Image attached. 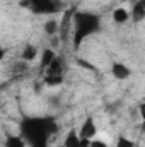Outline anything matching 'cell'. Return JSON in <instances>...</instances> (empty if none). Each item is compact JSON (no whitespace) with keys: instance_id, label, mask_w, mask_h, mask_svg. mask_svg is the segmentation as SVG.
<instances>
[{"instance_id":"obj_15","label":"cell","mask_w":145,"mask_h":147,"mask_svg":"<svg viewBox=\"0 0 145 147\" xmlns=\"http://www.w3.org/2000/svg\"><path fill=\"white\" fill-rule=\"evenodd\" d=\"M116 147H133V142H132L128 137L119 135V137H118V140H116Z\"/></svg>"},{"instance_id":"obj_6","label":"cell","mask_w":145,"mask_h":147,"mask_svg":"<svg viewBox=\"0 0 145 147\" xmlns=\"http://www.w3.org/2000/svg\"><path fill=\"white\" fill-rule=\"evenodd\" d=\"M63 147H82V139L79 137L77 128H70L67 132L65 140H63Z\"/></svg>"},{"instance_id":"obj_10","label":"cell","mask_w":145,"mask_h":147,"mask_svg":"<svg viewBox=\"0 0 145 147\" xmlns=\"http://www.w3.org/2000/svg\"><path fill=\"white\" fill-rule=\"evenodd\" d=\"M55 57H56V53H55V50L53 48H44L43 50V53H41V69L44 70L53 60H55Z\"/></svg>"},{"instance_id":"obj_8","label":"cell","mask_w":145,"mask_h":147,"mask_svg":"<svg viewBox=\"0 0 145 147\" xmlns=\"http://www.w3.org/2000/svg\"><path fill=\"white\" fill-rule=\"evenodd\" d=\"M46 75H63V63H62V58L55 57V60L44 69Z\"/></svg>"},{"instance_id":"obj_17","label":"cell","mask_w":145,"mask_h":147,"mask_svg":"<svg viewBox=\"0 0 145 147\" xmlns=\"http://www.w3.org/2000/svg\"><path fill=\"white\" fill-rule=\"evenodd\" d=\"M79 63H80V65H82V67H85V69H89V70H94V67H92V65H91V63H85V62H84V60H79Z\"/></svg>"},{"instance_id":"obj_5","label":"cell","mask_w":145,"mask_h":147,"mask_svg":"<svg viewBox=\"0 0 145 147\" xmlns=\"http://www.w3.org/2000/svg\"><path fill=\"white\" fill-rule=\"evenodd\" d=\"M111 74H113V77L118 79V80H126V79L132 75V70H130L125 63L114 62V63L111 65Z\"/></svg>"},{"instance_id":"obj_9","label":"cell","mask_w":145,"mask_h":147,"mask_svg":"<svg viewBox=\"0 0 145 147\" xmlns=\"http://www.w3.org/2000/svg\"><path fill=\"white\" fill-rule=\"evenodd\" d=\"M128 19H130V14H128V10H126V9L118 7V9H114V10H113V21H114L116 24H125Z\"/></svg>"},{"instance_id":"obj_1","label":"cell","mask_w":145,"mask_h":147,"mask_svg":"<svg viewBox=\"0 0 145 147\" xmlns=\"http://www.w3.org/2000/svg\"><path fill=\"white\" fill-rule=\"evenodd\" d=\"M58 130L53 118H26L21 123V137L29 147H48V139Z\"/></svg>"},{"instance_id":"obj_18","label":"cell","mask_w":145,"mask_h":147,"mask_svg":"<svg viewBox=\"0 0 145 147\" xmlns=\"http://www.w3.org/2000/svg\"><path fill=\"white\" fill-rule=\"evenodd\" d=\"M19 5H21V7H24V9H29V0H21V2H19Z\"/></svg>"},{"instance_id":"obj_14","label":"cell","mask_w":145,"mask_h":147,"mask_svg":"<svg viewBox=\"0 0 145 147\" xmlns=\"http://www.w3.org/2000/svg\"><path fill=\"white\" fill-rule=\"evenodd\" d=\"M44 84L50 87L60 86V84H63V75H44Z\"/></svg>"},{"instance_id":"obj_12","label":"cell","mask_w":145,"mask_h":147,"mask_svg":"<svg viewBox=\"0 0 145 147\" xmlns=\"http://www.w3.org/2000/svg\"><path fill=\"white\" fill-rule=\"evenodd\" d=\"M5 147H28L21 135H9L5 139Z\"/></svg>"},{"instance_id":"obj_16","label":"cell","mask_w":145,"mask_h":147,"mask_svg":"<svg viewBox=\"0 0 145 147\" xmlns=\"http://www.w3.org/2000/svg\"><path fill=\"white\" fill-rule=\"evenodd\" d=\"M89 147H108V142H104V140H96V139H92V140H89Z\"/></svg>"},{"instance_id":"obj_21","label":"cell","mask_w":145,"mask_h":147,"mask_svg":"<svg viewBox=\"0 0 145 147\" xmlns=\"http://www.w3.org/2000/svg\"><path fill=\"white\" fill-rule=\"evenodd\" d=\"M128 2H132V5H133V3H137L138 0H128Z\"/></svg>"},{"instance_id":"obj_13","label":"cell","mask_w":145,"mask_h":147,"mask_svg":"<svg viewBox=\"0 0 145 147\" xmlns=\"http://www.w3.org/2000/svg\"><path fill=\"white\" fill-rule=\"evenodd\" d=\"M43 31H44L48 36L56 34V31H58V22H56L55 19H48V21L43 24Z\"/></svg>"},{"instance_id":"obj_3","label":"cell","mask_w":145,"mask_h":147,"mask_svg":"<svg viewBox=\"0 0 145 147\" xmlns=\"http://www.w3.org/2000/svg\"><path fill=\"white\" fill-rule=\"evenodd\" d=\"M29 9L34 14H55L58 10L56 0H29Z\"/></svg>"},{"instance_id":"obj_2","label":"cell","mask_w":145,"mask_h":147,"mask_svg":"<svg viewBox=\"0 0 145 147\" xmlns=\"http://www.w3.org/2000/svg\"><path fill=\"white\" fill-rule=\"evenodd\" d=\"M73 24H75V33H73V46H80L82 41L87 36L94 34L101 28V19L99 16L92 12H75L73 16Z\"/></svg>"},{"instance_id":"obj_11","label":"cell","mask_w":145,"mask_h":147,"mask_svg":"<svg viewBox=\"0 0 145 147\" xmlns=\"http://www.w3.org/2000/svg\"><path fill=\"white\" fill-rule=\"evenodd\" d=\"M38 55V48L34 45H26L24 46V50H22V55H21V58L24 60V62H31V60H34Z\"/></svg>"},{"instance_id":"obj_7","label":"cell","mask_w":145,"mask_h":147,"mask_svg":"<svg viewBox=\"0 0 145 147\" xmlns=\"http://www.w3.org/2000/svg\"><path fill=\"white\" fill-rule=\"evenodd\" d=\"M132 19L135 22H142L145 19V2L144 0H138L137 3H133V7H132Z\"/></svg>"},{"instance_id":"obj_19","label":"cell","mask_w":145,"mask_h":147,"mask_svg":"<svg viewBox=\"0 0 145 147\" xmlns=\"http://www.w3.org/2000/svg\"><path fill=\"white\" fill-rule=\"evenodd\" d=\"M3 57H5V50H3V48L0 46V62L3 60Z\"/></svg>"},{"instance_id":"obj_20","label":"cell","mask_w":145,"mask_h":147,"mask_svg":"<svg viewBox=\"0 0 145 147\" xmlns=\"http://www.w3.org/2000/svg\"><path fill=\"white\" fill-rule=\"evenodd\" d=\"M140 116H142V118L145 116V106L144 105H140Z\"/></svg>"},{"instance_id":"obj_4","label":"cell","mask_w":145,"mask_h":147,"mask_svg":"<svg viewBox=\"0 0 145 147\" xmlns=\"http://www.w3.org/2000/svg\"><path fill=\"white\" fill-rule=\"evenodd\" d=\"M96 134H97L96 121H94V118H92V116H87V118L84 120V123H82L80 130H79V137H80V139L92 140V139L96 137Z\"/></svg>"}]
</instances>
